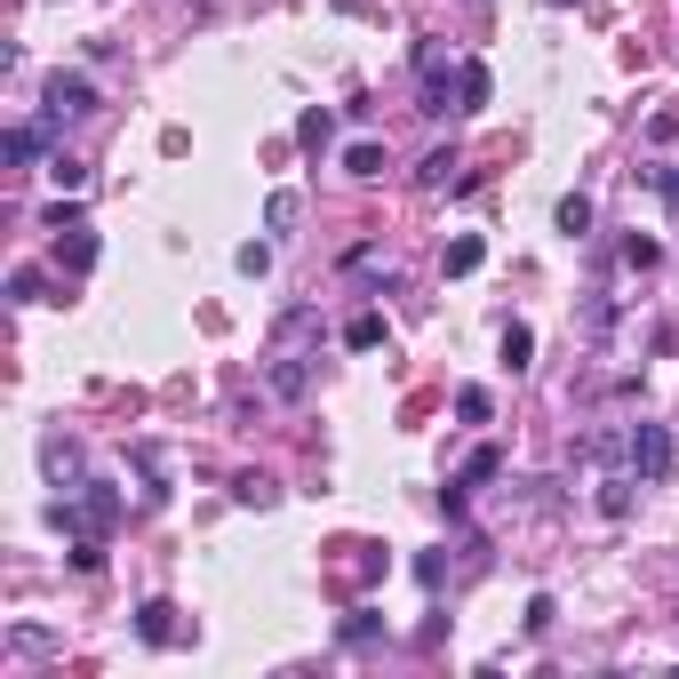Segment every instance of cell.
<instances>
[{"mask_svg": "<svg viewBox=\"0 0 679 679\" xmlns=\"http://www.w3.org/2000/svg\"><path fill=\"white\" fill-rule=\"evenodd\" d=\"M232 496H241V503H256V512H264V503H272V496H280V488H272V480H264V471H241V488H232Z\"/></svg>", "mask_w": 679, "mask_h": 679, "instance_id": "18", "label": "cell"}, {"mask_svg": "<svg viewBox=\"0 0 679 679\" xmlns=\"http://www.w3.org/2000/svg\"><path fill=\"white\" fill-rule=\"evenodd\" d=\"M296 145H304V152H328V145H336V113H328V105H312V113L296 120Z\"/></svg>", "mask_w": 679, "mask_h": 679, "instance_id": "8", "label": "cell"}, {"mask_svg": "<svg viewBox=\"0 0 679 679\" xmlns=\"http://www.w3.org/2000/svg\"><path fill=\"white\" fill-rule=\"evenodd\" d=\"M56 264H64V272H88V264H96V232H88V224L56 232Z\"/></svg>", "mask_w": 679, "mask_h": 679, "instance_id": "6", "label": "cell"}, {"mask_svg": "<svg viewBox=\"0 0 679 679\" xmlns=\"http://www.w3.org/2000/svg\"><path fill=\"white\" fill-rule=\"evenodd\" d=\"M41 464H49V480H73L81 488V448H73V439H41Z\"/></svg>", "mask_w": 679, "mask_h": 679, "instance_id": "9", "label": "cell"}, {"mask_svg": "<svg viewBox=\"0 0 679 679\" xmlns=\"http://www.w3.org/2000/svg\"><path fill=\"white\" fill-rule=\"evenodd\" d=\"M416 81H424V113H456L448 105V81L456 73H448V56H439V49H416Z\"/></svg>", "mask_w": 679, "mask_h": 679, "instance_id": "3", "label": "cell"}, {"mask_svg": "<svg viewBox=\"0 0 679 679\" xmlns=\"http://www.w3.org/2000/svg\"><path fill=\"white\" fill-rule=\"evenodd\" d=\"M648 184H656V192L671 200V209H679V168H656V177H648Z\"/></svg>", "mask_w": 679, "mask_h": 679, "instance_id": "28", "label": "cell"}, {"mask_svg": "<svg viewBox=\"0 0 679 679\" xmlns=\"http://www.w3.org/2000/svg\"><path fill=\"white\" fill-rule=\"evenodd\" d=\"M480 105H488V64L464 56V64H456V113H480Z\"/></svg>", "mask_w": 679, "mask_h": 679, "instance_id": "4", "label": "cell"}, {"mask_svg": "<svg viewBox=\"0 0 679 679\" xmlns=\"http://www.w3.org/2000/svg\"><path fill=\"white\" fill-rule=\"evenodd\" d=\"M49 113L88 120V113H96V81H88V73H49Z\"/></svg>", "mask_w": 679, "mask_h": 679, "instance_id": "2", "label": "cell"}, {"mask_svg": "<svg viewBox=\"0 0 679 679\" xmlns=\"http://www.w3.org/2000/svg\"><path fill=\"white\" fill-rule=\"evenodd\" d=\"M264 224H272V232H288V224H296V192H272V209H264Z\"/></svg>", "mask_w": 679, "mask_h": 679, "instance_id": "23", "label": "cell"}, {"mask_svg": "<svg viewBox=\"0 0 679 679\" xmlns=\"http://www.w3.org/2000/svg\"><path fill=\"white\" fill-rule=\"evenodd\" d=\"M49 177H56L64 192H81V184H88V168H81V160H64V152H56V160H49Z\"/></svg>", "mask_w": 679, "mask_h": 679, "instance_id": "20", "label": "cell"}, {"mask_svg": "<svg viewBox=\"0 0 679 679\" xmlns=\"http://www.w3.org/2000/svg\"><path fill=\"white\" fill-rule=\"evenodd\" d=\"M528 352H535V336L512 320V328H503V368H512V376H520V368H528Z\"/></svg>", "mask_w": 679, "mask_h": 679, "instance_id": "17", "label": "cell"}, {"mask_svg": "<svg viewBox=\"0 0 679 679\" xmlns=\"http://www.w3.org/2000/svg\"><path fill=\"white\" fill-rule=\"evenodd\" d=\"M456 416H464V424H488V416H496L488 384H456Z\"/></svg>", "mask_w": 679, "mask_h": 679, "instance_id": "15", "label": "cell"}, {"mask_svg": "<svg viewBox=\"0 0 679 679\" xmlns=\"http://www.w3.org/2000/svg\"><path fill=\"white\" fill-rule=\"evenodd\" d=\"M480 264H488V248L471 241V232H464V241H448V256H439V272H448V280H464V272H480Z\"/></svg>", "mask_w": 679, "mask_h": 679, "instance_id": "11", "label": "cell"}, {"mask_svg": "<svg viewBox=\"0 0 679 679\" xmlns=\"http://www.w3.org/2000/svg\"><path fill=\"white\" fill-rule=\"evenodd\" d=\"M552 616H560L552 592H535V600H528V632H552Z\"/></svg>", "mask_w": 679, "mask_h": 679, "instance_id": "25", "label": "cell"}, {"mask_svg": "<svg viewBox=\"0 0 679 679\" xmlns=\"http://www.w3.org/2000/svg\"><path fill=\"white\" fill-rule=\"evenodd\" d=\"M41 288H49L41 272H17V280H9V296H17V304H41Z\"/></svg>", "mask_w": 679, "mask_h": 679, "instance_id": "27", "label": "cell"}, {"mask_svg": "<svg viewBox=\"0 0 679 679\" xmlns=\"http://www.w3.org/2000/svg\"><path fill=\"white\" fill-rule=\"evenodd\" d=\"M272 392H280V400H304V392H312V368H304L296 352H272Z\"/></svg>", "mask_w": 679, "mask_h": 679, "instance_id": "5", "label": "cell"}, {"mask_svg": "<svg viewBox=\"0 0 679 679\" xmlns=\"http://www.w3.org/2000/svg\"><path fill=\"white\" fill-rule=\"evenodd\" d=\"M241 272H248V280H264V272H272V241H248L241 248Z\"/></svg>", "mask_w": 679, "mask_h": 679, "instance_id": "21", "label": "cell"}, {"mask_svg": "<svg viewBox=\"0 0 679 679\" xmlns=\"http://www.w3.org/2000/svg\"><path fill=\"white\" fill-rule=\"evenodd\" d=\"M136 632H145L152 648H168V639H177V607H168V600H145V607H136Z\"/></svg>", "mask_w": 679, "mask_h": 679, "instance_id": "7", "label": "cell"}, {"mask_svg": "<svg viewBox=\"0 0 679 679\" xmlns=\"http://www.w3.org/2000/svg\"><path fill=\"white\" fill-rule=\"evenodd\" d=\"M496 471H503V448H471V456H464V471H456V488H488Z\"/></svg>", "mask_w": 679, "mask_h": 679, "instance_id": "10", "label": "cell"}, {"mask_svg": "<svg viewBox=\"0 0 679 679\" xmlns=\"http://www.w3.org/2000/svg\"><path fill=\"white\" fill-rule=\"evenodd\" d=\"M584 328H592V336H607V328H616V304L592 296V304H584Z\"/></svg>", "mask_w": 679, "mask_h": 679, "instance_id": "24", "label": "cell"}, {"mask_svg": "<svg viewBox=\"0 0 679 679\" xmlns=\"http://www.w3.org/2000/svg\"><path fill=\"white\" fill-rule=\"evenodd\" d=\"M448 168H456V145H439V152H424V168H416V177H424V184H439Z\"/></svg>", "mask_w": 679, "mask_h": 679, "instance_id": "22", "label": "cell"}, {"mask_svg": "<svg viewBox=\"0 0 679 679\" xmlns=\"http://www.w3.org/2000/svg\"><path fill=\"white\" fill-rule=\"evenodd\" d=\"M560 232H567V241H584V232H592V200H584V192L560 200Z\"/></svg>", "mask_w": 679, "mask_h": 679, "instance_id": "16", "label": "cell"}, {"mask_svg": "<svg viewBox=\"0 0 679 679\" xmlns=\"http://www.w3.org/2000/svg\"><path fill=\"white\" fill-rule=\"evenodd\" d=\"M344 168H352V177H384L392 160H384V145H376V136H360V145L344 152Z\"/></svg>", "mask_w": 679, "mask_h": 679, "instance_id": "14", "label": "cell"}, {"mask_svg": "<svg viewBox=\"0 0 679 679\" xmlns=\"http://www.w3.org/2000/svg\"><path fill=\"white\" fill-rule=\"evenodd\" d=\"M600 512L624 520V512H632V480H607V488H600Z\"/></svg>", "mask_w": 679, "mask_h": 679, "instance_id": "19", "label": "cell"}, {"mask_svg": "<svg viewBox=\"0 0 679 679\" xmlns=\"http://www.w3.org/2000/svg\"><path fill=\"white\" fill-rule=\"evenodd\" d=\"M344 344H352V352H376V344H384V312H352V320H344Z\"/></svg>", "mask_w": 679, "mask_h": 679, "instance_id": "12", "label": "cell"}, {"mask_svg": "<svg viewBox=\"0 0 679 679\" xmlns=\"http://www.w3.org/2000/svg\"><path fill=\"white\" fill-rule=\"evenodd\" d=\"M376 607H352V616H344V632H336V639H344V648H376Z\"/></svg>", "mask_w": 679, "mask_h": 679, "instance_id": "13", "label": "cell"}, {"mask_svg": "<svg viewBox=\"0 0 679 679\" xmlns=\"http://www.w3.org/2000/svg\"><path fill=\"white\" fill-rule=\"evenodd\" d=\"M41 224H49V232H73V224H81V200H56V209H49Z\"/></svg>", "mask_w": 679, "mask_h": 679, "instance_id": "26", "label": "cell"}, {"mask_svg": "<svg viewBox=\"0 0 679 679\" xmlns=\"http://www.w3.org/2000/svg\"><path fill=\"white\" fill-rule=\"evenodd\" d=\"M632 471H639L648 488H656V480H671V432H664V424H648V416L632 424Z\"/></svg>", "mask_w": 679, "mask_h": 679, "instance_id": "1", "label": "cell"}]
</instances>
